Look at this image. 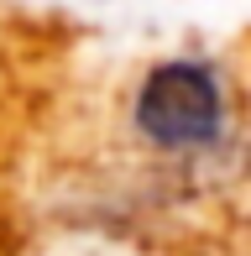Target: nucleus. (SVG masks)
Wrapping results in <instances>:
<instances>
[{"label": "nucleus", "instance_id": "obj_1", "mask_svg": "<svg viewBox=\"0 0 251 256\" xmlns=\"http://www.w3.org/2000/svg\"><path fill=\"white\" fill-rule=\"evenodd\" d=\"M131 126L157 152H210L225 136V84L199 58H168L142 78Z\"/></svg>", "mask_w": 251, "mask_h": 256}]
</instances>
